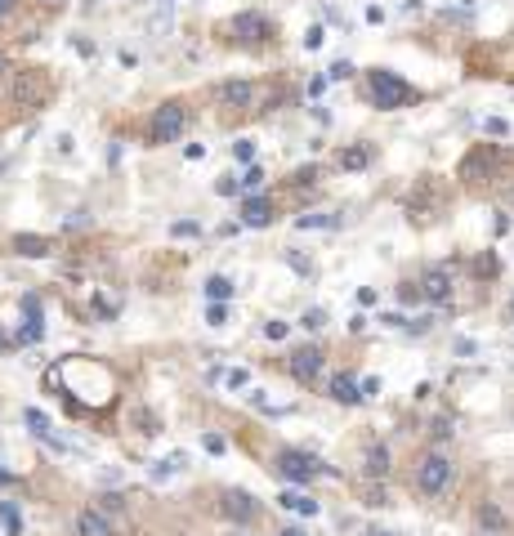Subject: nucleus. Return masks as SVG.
I'll list each match as a JSON object with an SVG mask.
<instances>
[{
	"mask_svg": "<svg viewBox=\"0 0 514 536\" xmlns=\"http://www.w3.org/2000/svg\"><path fill=\"white\" fill-rule=\"evenodd\" d=\"M367 90L376 98V108H385V112L407 108L411 98H416V90H411L398 72H389V67H371V72H367Z\"/></svg>",
	"mask_w": 514,
	"mask_h": 536,
	"instance_id": "1",
	"label": "nucleus"
},
{
	"mask_svg": "<svg viewBox=\"0 0 514 536\" xmlns=\"http://www.w3.org/2000/svg\"><path fill=\"white\" fill-rule=\"evenodd\" d=\"M447 483H452V460L443 451H429V456L416 460V492L421 496H443Z\"/></svg>",
	"mask_w": 514,
	"mask_h": 536,
	"instance_id": "2",
	"label": "nucleus"
},
{
	"mask_svg": "<svg viewBox=\"0 0 514 536\" xmlns=\"http://www.w3.org/2000/svg\"><path fill=\"white\" fill-rule=\"evenodd\" d=\"M184 125H188L184 103H161V108L153 112V121H148V143H153V148L175 143L179 134H184Z\"/></svg>",
	"mask_w": 514,
	"mask_h": 536,
	"instance_id": "3",
	"label": "nucleus"
},
{
	"mask_svg": "<svg viewBox=\"0 0 514 536\" xmlns=\"http://www.w3.org/2000/svg\"><path fill=\"white\" fill-rule=\"evenodd\" d=\"M277 474L291 478V483H313L318 474H327V465L318 456H309V451L287 447V451H277Z\"/></svg>",
	"mask_w": 514,
	"mask_h": 536,
	"instance_id": "4",
	"label": "nucleus"
},
{
	"mask_svg": "<svg viewBox=\"0 0 514 536\" xmlns=\"http://www.w3.org/2000/svg\"><path fill=\"white\" fill-rule=\"evenodd\" d=\"M220 514H224V518H233V523H255V518H259V500L233 488V492H224V496H220Z\"/></svg>",
	"mask_w": 514,
	"mask_h": 536,
	"instance_id": "5",
	"label": "nucleus"
},
{
	"mask_svg": "<svg viewBox=\"0 0 514 536\" xmlns=\"http://www.w3.org/2000/svg\"><path fill=\"white\" fill-rule=\"evenodd\" d=\"M287 371L300 380V384H309V380H318V371H322V349L318 344H304V349H295V354L287 358Z\"/></svg>",
	"mask_w": 514,
	"mask_h": 536,
	"instance_id": "6",
	"label": "nucleus"
},
{
	"mask_svg": "<svg viewBox=\"0 0 514 536\" xmlns=\"http://www.w3.org/2000/svg\"><path fill=\"white\" fill-rule=\"evenodd\" d=\"M496 161H501V148H474V153L461 161V179H470V183L488 179L496 170Z\"/></svg>",
	"mask_w": 514,
	"mask_h": 536,
	"instance_id": "7",
	"label": "nucleus"
},
{
	"mask_svg": "<svg viewBox=\"0 0 514 536\" xmlns=\"http://www.w3.org/2000/svg\"><path fill=\"white\" fill-rule=\"evenodd\" d=\"M233 36L242 45H259V41L273 36V23L264 19V14H237V19H233Z\"/></svg>",
	"mask_w": 514,
	"mask_h": 536,
	"instance_id": "8",
	"label": "nucleus"
},
{
	"mask_svg": "<svg viewBox=\"0 0 514 536\" xmlns=\"http://www.w3.org/2000/svg\"><path fill=\"white\" fill-rule=\"evenodd\" d=\"M421 299H429V304H447L452 299V268H429V273L421 277Z\"/></svg>",
	"mask_w": 514,
	"mask_h": 536,
	"instance_id": "9",
	"label": "nucleus"
},
{
	"mask_svg": "<svg viewBox=\"0 0 514 536\" xmlns=\"http://www.w3.org/2000/svg\"><path fill=\"white\" fill-rule=\"evenodd\" d=\"M215 98H220V108L242 112V108L255 103V86H251V81H224V86L215 90Z\"/></svg>",
	"mask_w": 514,
	"mask_h": 536,
	"instance_id": "10",
	"label": "nucleus"
},
{
	"mask_svg": "<svg viewBox=\"0 0 514 536\" xmlns=\"http://www.w3.org/2000/svg\"><path fill=\"white\" fill-rule=\"evenodd\" d=\"M72 527H76V536H117V527H112V518H108L103 510H94V505H90V510H81Z\"/></svg>",
	"mask_w": 514,
	"mask_h": 536,
	"instance_id": "11",
	"label": "nucleus"
},
{
	"mask_svg": "<svg viewBox=\"0 0 514 536\" xmlns=\"http://www.w3.org/2000/svg\"><path fill=\"white\" fill-rule=\"evenodd\" d=\"M242 224L246 228H269L273 224V201L269 197H246L242 201Z\"/></svg>",
	"mask_w": 514,
	"mask_h": 536,
	"instance_id": "12",
	"label": "nucleus"
},
{
	"mask_svg": "<svg viewBox=\"0 0 514 536\" xmlns=\"http://www.w3.org/2000/svg\"><path fill=\"white\" fill-rule=\"evenodd\" d=\"M41 98V72H19V86H14V103L27 108Z\"/></svg>",
	"mask_w": 514,
	"mask_h": 536,
	"instance_id": "13",
	"label": "nucleus"
},
{
	"mask_svg": "<svg viewBox=\"0 0 514 536\" xmlns=\"http://www.w3.org/2000/svg\"><path fill=\"white\" fill-rule=\"evenodd\" d=\"M188 465H192V456H188V451H170V456H165V460H157V465H153V478H157V483H165V478L184 474Z\"/></svg>",
	"mask_w": 514,
	"mask_h": 536,
	"instance_id": "14",
	"label": "nucleus"
},
{
	"mask_svg": "<svg viewBox=\"0 0 514 536\" xmlns=\"http://www.w3.org/2000/svg\"><path fill=\"white\" fill-rule=\"evenodd\" d=\"M331 398L336 402H344V407H354V402H362V389H358V380L354 376H331Z\"/></svg>",
	"mask_w": 514,
	"mask_h": 536,
	"instance_id": "15",
	"label": "nucleus"
},
{
	"mask_svg": "<svg viewBox=\"0 0 514 536\" xmlns=\"http://www.w3.org/2000/svg\"><path fill=\"white\" fill-rule=\"evenodd\" d=\"M362 469H367V478H385V474H389V447L371 443L367 456H362Z\"/></svg>",
	"mask_w": 514,
	"mask_h": 536,
	"instance_id": "16",
	"label": "nucleus"
},
{
	"mask_svg": "<svg viewBox=\"0 0 514 536\" xmlns=\"http://www.w3.org/2000/svg\"><path fill=\"white\" fill-rule=\"evenodd\" d=\"M277 505H282V510H291V514H304V518L318 514V500L304 496V492H282V496H277Z\"/></svg>",
	"mask_w": 514,
	"mask_h": 536,
	"instance_id": "17",
	"label": "nucleus"
},
{
	"mask_svg": "<svg viewBox=\"0 0 514 536\" xmlns=\"http://www.w3.org/2000/svg\"><path fill=\"white\" fill-rule=\"evenodd\" d=\"M14 250H19L23 259H41V255H49V237H31V232H19V237H14Z\"/></svg>",
	"mask_w": 514,
	"mask_h": 536,
	"instance_id": "18",
	"label": "nucleus"
},
{
	"mask_svg": "<svg viewBox=\"0 0 514 536\" xmlns=\"http://www.w3.org/2000/svg\"><path fill=\"white\" fill-rule=\"evenodd\" d=\"M206 295H210V304H228L233 299V282L224 273H215V277H206Z\"/></svg>",
	"mask_w": 514,
	"mask_h": 536,
	"instance_id": "19",
	"label": "nucleus"
},
{
	"mask_svg": "<svg viewBox=\"0 0 514 536\" xmlns=\"http://www.w3.org/2000/svg\"><path fill=\"white\" fill-rule=\"evenodd\" d=\"M340 224V215H327V210H313V215H300V220H295V228H336Z\"/></svg>",
	"mask_w": 514,
	"mask_h": 536,
	"instance_id": "20",
	"label": "nucleus"
},
{
	"mask_svg": "<svg viewBox=\"0 0 514 536\" xmlns=\"http://www.w3.org/2000/svg\"><path fill=\"white\" fill-rule=\"evenodd\" d=\"M0 523H5L9 536L23 532V514H19V505H14V500H0Z\"/></svg>",
	"mask_w": 514,
	"mask_h": 536,
	"instance_id": "21",
	"label": "nucleus"
},
{
	"mask_svg": "<svg viewBox=\"0 0 514 536\" xmlns=\"http://www.w3.org/2000/svg\"><path fill=\"white\" fill-rule=\"evenodd\" d=\"M478 523H483L488 532H501V527H505V514H501V505H492V500H488V505H478Z\"/></svg>",
	"mask_w": 514,
	"mask_h": 536,
	"instance_id": "22",
	"label": "nucleus"
},
{
	"mask_svg": "<svg viewBox=\"0 0 514 536\" xmlns=\"http://www.w3.org/2000/svg\"><path fill=\"white\" fill-rule=\"evenodd\" d=\"M367 161H371L367 148H344V153H340V170H362Z\"/></svg>",
	"mask_w": 514,
	"mask_h": 536,
	"instance_id": "23",
	"label": "nucleus"
},
{
	"mask_svg": "<svg viewBox=\"0 0 514 536\" xmlns=\"http://www.w3.org/2000/svg\"><path fill=\"white\" fill-rule=\"evenodd\" d=\"M237 183H242V188H246V192H255V188H259V183H264V170H259V165L251 161V165H246V175H242Z\"/></svg>",
	"mask_w": 514,
	"mask_h": 536,
	"instance_id": "24",
	"label": "nucleus"
},
{
	"mask_svg": "<svg viewBox=\"0 0 514 536\" xmlns=\"http://www.w3.org/2000/svg\"><path fill=\"white\" fill-rule=\"evenodd\" d=\"M165 27H170V5H161V9H157V19L148 23V36H161Z\"/></svg>",
	"mask_w": 514,
	"mask_h": 536,
	"instance_id": "25",
	"label": "nucleus"
},
{
	"mask_svg": "<svg viewBox=\"0 0 514 536\" xmlns=\"http://www.w3.org/2000/svg\"><path fill=\"white\" fill-rule=\"evenodd\" d=\"M300 326H304V331H322V326H327V313H322V309H309V313L300 317Z\"/></svg>",
	"mask_w": 514,
	"mask_h": 536,
	"instance_id": "26",
	"label": "nucleus"
},
{
	"mask_svg": "<svg viewBox=\"0 0 514 536\" xmlns=\"http://www.w3.org/2000/svg\"><path fill=\"white\" fill-rule=\"evenodd\" d=\"M349 76H354V63H349V58L331 63V72H327V81H349Z\"/></svg>",
	"mask_w": 514,
	"mask_h": 536,
	"instance_id": "27",
	"label": "nucleus"
},
{
	"mask_svg": "<svg viewBox=\"0 0 514 536\" xmlns=\"http://www.w3.org/2000/svg\"><path fill=\"white\" fill-rule=\"evenodd\" d=\"M287 322H282V317H269V322H264V335H269V340H287Z\"/></svg>",
	"mask_w": 514,
	"mask_h": 536,
	"instance_id": "28",
	"label": "nucleus"
},
{
	"mask_svg": "<svg viewBox=\"0 0 514 536\" xmlns=\"http://www.w3.org/2000/svg\"><path fill=\"white\" fill-rule=\"evenodd\" d=\"M215 192H220V197H237V192H242V183H237L233 175H220V183H215Z\"/></svg>",
	"mask_w": 514,
	"mask_h": 536,
	"instance_id": "29",
	"label": "nucleus"
},
{
	"mask_svg": "<svg viewBox=\"0 0 514 536\" xmlns=\"http://www.w3.org/2000/svg\"><path fill=\"white\" fill-rule=\"evenodd\" d=\"M202 232V224H192V220H179V224H170V237H197Z\"/></svg>",
	"mask_w": 514,
	"mask_h": 536,
	"instance_id": "30",
	"label": "nucleus"
},
{
	"mask_svg": "<svg viewBox=\"0 0 514 536\" xmlns=\"http://www.w3.org/2000/svg\"><path fill=\"white\" fill-rule=\"evenodd\" d=\"M233 157L251 165V161H255V143H251V139H237V143H233Z\"/></svg>",
	"mask_w": 514,
	"mask_h": 536,
	"instance_id": "31",
	"label": "nucleus"
},
{
	"mask_svg": "<svg viewBox=\"0 0 514 536\" xmlns=\"http://www.w3.org/2000/svg\"><path fill=\"white\" fill-rule=\"evenodd\" d=\"M202 447L210 451V456H224V451H228V443L220 438V433H206V438H202Z\"/></svg>",
	"mask_w": 514,
	"mask_h": 536,
	"instance_id": "32",
	"label": "nucleus"
},
{
	"mask_svg": "<svg viewBox=\"0 0 514 536\" xmlns=\"http://www.w3.org/2000/svg\"><path fill=\"white\" fill-rule=\"evenodd\" d=\"M206 322H210V326H224V322H228V304H210Z\"/></svg>",
	"mask_w": 514,
	"mask_h": 536,
	"instance_id": "33",
	"label": "nucleus"
},
{
	"mask_svg": "<svg viewBox=\"0 0 514 536\" xmlns=\"http://www.w3.org/2000/svg\"><path fill=\"white\" fill-rule=\"evenodd\" d=\"M429 433H434L438 443H443V438H452V421H447V416H443V421H434V425H429Z\"/></svg>",
	"mask_w": 514,
	"mask_h": 536,
	"instance_id": "34",
	"label": "nucleus"
},
{
	"mask_svg": "<svg viewBox=\"0 0 514 536\" xmlns=\"http://www.w3.org/2000/svg\"><path fill=\"white\" fill-rule=\"evenodd\" d=\"M322 36H327L322 27H309V31H304V49H322Z\"/></svg>",
	"mask_w": 514,
	"mask_h": 536,
	"instance_id": "35",
	"label": "nucleus"
},
{
	"mask_svg": "<svg viewBox=\"0 0 514 536\" xmlns=\"http://www.w3.org/2000/svg\"><path fill=\"white\" fill-rule=\"evenodd\" d=\"M474 273H478V277H492V273H496V259H492V255H478Z\"/></svg>",
	"mask_w": 514,
	"mask_h": 536,
	"instance_id": "36",
	"label": "nucleus"
},
{
	"mask_svg": "<svg viewBox=\"0 0 514 536\" xmlns=\"http://www.w3.org/2000/svg\"><path fill=\"white\" fill-rule=\"evenodd\" d=\"M483 130H488V134H510V125L501 121V116H488V121H483Z\"/></svg>",
	"mask_w": 514,
	"mask_h": 536,
	"instance_id": "37",
	"label": "nucleus"
},
{
	"mask_svg": "<svg viewBox=\"0 0 514 536\" xmlns=\"http://www.w3.org/2000/svg\"><path fill=\"white\" fill-rule=\"evenodd\" d=\"M318 179V170H313V165H304V170H295V188H304V183H313Z\"/></svg>",
	"mask_w": 514,
	"mask_h": 536,
	"instance_id": "38",
	"label": "nucleus"
},
{
	"mask_svg": "<svg viewBox=\"0 0 514 536\" xmlns=\"http://www.w3.org/2000/svg\"><path fill=\"white\" fill-rule=\"evenodd\" d=\"M19 14V0H0V23H9Z\"/></svg>",
	"mask_w": 514,
	"mask_h": 536,
	"instance_id": "39",
	"label": "nucleus"
},
{
	"mask_svg": "<svg viewBox=\"0 0 514 536\" xmlns=\"http://www.w3.org/2000/svg\"><path fill=\"white\" fill-rule=\"evenodd\" d=\"M398 299H403V304H416V299H421V287H403V291H398Z\"/></svg>",
	"mask_w": 514,
	"mask_h": 536,
	"instance_id": "40",
	"label": "nucleus"
},
{
	"mask_svg": "<svg viewBox=\"0 0 514 536\" xmlns=\"http://www.w3.org/2000/svg\"><path fill=\"white\" fill-rule=\"evenodd\" d=\"M224 380H228V389H246V371H228Z\"/></svg>",
	"mask_w": 514,
	"mask_h": 536,
	"instance_id": "41",
	"label": "nucleus"
},
{
	"mask_svg": "<svg viewBox=\"0 0 514 536\" xmlns=\"http://www.w3.org/2000/svg\"><path fill=\"white\" fill-rule=\"evenodd\" d=\"M184 157H188V161H202V157H206V148H202V143H188V148H184Z\"/></svg>",
	"mask_w": 514,
	"mask_h": 536,
	"instance_id": "42",
	"label": "nucleus"
},
{
	"mask_svg": "<svg viewBox=\"0 0 514 536\" xmlns=\"http://www.w3.org/2000/svg\"><path fill=\"white\" fill-rule=\"evenodd\" d=\"M90 224V215L86 210H76V215H68V228H86Z\"/></svg>",
	"mask_w": 514,
	"mask_h": 536,
	"instance_id": "43",
	"label": "nucleus"
},
{
	"mask_svg": "<svg viewBox=\"0 0 514 536\" xmlns=\"http://www.w3.org/2000/svg\"><path fill=\"white\" fill-rule=\"evenodd\" d=\"M358 304H362V309H371V304H376V291H371V287H362V291H358Z\"/></svg>",
	"mask_w": 514,
	"mask_h": 536,
	"instance_id": "44",
	"label": "nucleus"
},
{
	"mask_svg": "<svg viewBox=\"0 0 514 536\" xmlns=\"http://www.w3.org/2000/svg\"><path fill=\"white\" fill-rule=\"evenodd\" d=\"M358 389H362V398H376V393H380V380H362Z\"/></svg>",
	"mask_w": 514,
	"mask_h": 536,
	"instance_id": "45",
	"label": "nucleus"
},
{
	"mask_svg": "<svg viewBox=\"0 0 514 536\" xmlns=\"http://www.w3.org/2000/svg\"><path fill=\"white\" fill-rule=\"evenodd\" d=\"M287 259H291L295 273H313V264H309V259H300V255H287Z\"/></svg>",
	"mask_w": 514,
	"mask_h": 536,
	"instance_id": "46",
	"label": "nucleus"
},
{
	"mask_svg": "<svg viewBox=\"0 0 514 536\" xmlns=\"http://www.w3.org/2000/svg\"><path fill=\"white\" fill-rule=\"evenodd\" d=\"M380 322H385V326H407V317H403V313H385Z\"/></svg>",
	"mask_w": 514,
	"mask_h": 536,
	"instance_id": "47",
	"label": "nucleus"
},
{
	"mask_svg": "<svg viewBox=\"0 0 514 536\" xmlns=\"http://www.w3.org/2000/svg\"><path fill=\"white\" fill-rule=\"evenodd\" d=\"M456 354L461 358H474V340H456Z\"/></svg>",
	"mask_w": 514,
	"mask_h": 536,
	"instance_id": "48",
	"label": "nucleus"
},
{
	"mask_svg": "<svg viewBox=\"0 0 514 536\" xmlns=\"http://www.w3.org/2000/svg\"><path fill=\"white\" fill-rule=\"evenodd\" d=\"M277 536H309L304 527H287V532H277Z\"/></svg>",
	"mask_w": 514,
	"mask_h": 536,
	"instance_id": "49",
	"label": "nucleus"
},
{
	"mask_svg": "<svg viewBox=\"0 0 514 536\" xmlns=\"http://www.w3.org/2000/svg\"><path fill=\"white\" fill-rule=\"evenodd\" d=\"M5 67H9V58H5V49H0V72H5Z\"/></svg>",
	"mask_w": 514,
	"mask_h": 536,
	"instance_id": "50",
	"label": "nucleus"
},
{
	"mask_svg": "<svg viewBox=\"0 0 514 536\" xmlns=\"http://www.w3.org/2000/svg\"><path fill=\"white\" fill-rule=\"evenodd\" d=\"M505 201H510V206H514V183H510V192H505Z\"/></svg>",
	"mask_w": 514,
	"mask_h": 536,
	"instance_id": "51",
	"label": "nucleus"
},
{
	"mask_svg": "<svg viewBox=\"0 0 514 536\" xmlns=\"http://www.w3.org/2000/svg\"><path fill=\"white\" fill-rule=\"evenodd\" d=\"M41 5H49V9H54V5H63V0H41Z\"/></svg>",
	"mask_w": 514,
	"mask_h": 536,
	"instance_id": "52",
	"label": "nucleus"
},
{
	"mask_svg": "<svg viewBox=\"0 0 514 536\" xmlns=\"http://www.w3.org/2000/svg\"><path fill=\"white\" fill-rule=\"evenodd\" d=\"M510 322H514V295H510Z\"/></svg>",
	"mask_w": 514,
	"mask_h": 536,
	"instance_id": "53",
	"label": "nucleus"
},
{
	"mask_svg": "<svg viewBox=\"0 0 514 536\" xmlns=\"http://www.w3.org/2000/svg\"><path fill=\"white\" fill-rule=\"evenodd\" d=\"M376 536H394V532H376Z\"/></svg>",
	"mask_w": 514,
	"mask_h": 536,
	"instance_id": "54",
	"label": "nucleus"
}]
</instances>
